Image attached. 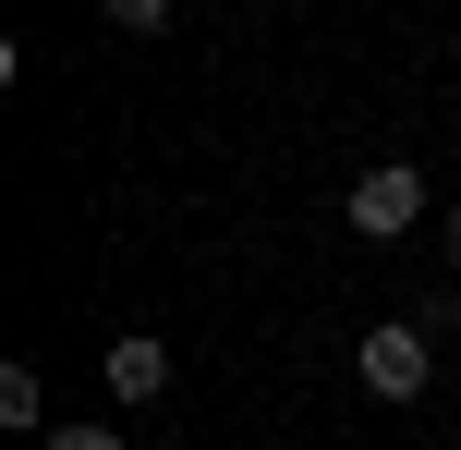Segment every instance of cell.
Wrapping results in <instances>:
<instances>
[{
  "mask_svg": "<svg viewBox=\"0 0 461 450\" xmlns=\"http://www.w3.org/2000/svg\"><path fill=\"white\" fill-rule=\"evenodd\" d=\"M425 378H438V329H425V317L365 329V390L376 402H425Z\"/></svg>",
  "mask_w": 461,
  "mask_h": 450,
  "instance_id": "6da1fadb",
  "label": "cell"
},
{
  "mask_svg": "<svg viewBox=\"0 0 461 450\" xmlns=\"http://www.w3.org/2000/svg\"><path fill=\"white\" fill-rule=\"evenodd\" d=\"M413 219H425V170L413 159H376L365 183H352V232H365V243H401Z\"/></svg>",
  "mask_w": 461,
  "mask_h": 450,
  "instance_id": "7a4b0ae2",
  "label": "cell"
},
{
  "mask_svg": "<svg viewBox=\"0 0 461 450\" xmlns=\"http://www.w3.org/2000/svg\"><path fill=\"white\" fill-rule=\"evenodd\" d=\"M158 390H170V341H110V402H158Z\"/></svg>",
  "mask_w": 461,
  "mask_h": 450,
  "instance_id": "3957f363",
  "label": "cell"
},
{
  "mask_svg": "<svg viewBox=\"0 0 461 450\" xmlns=\"http://www.w3.org/2000/svg\"><path fill=\"white\" fill-rule=\"evenodd\" d=\"M37 414H49L37 402V365H13V378H0V427H37Z\"/></svg>",
  "mask_w": 461,
  "mask_h": 450,
  "instance_id": "277c9868",
  "label": "cell"
},
{
  "mask_svg": "<svg viewBox=\"0 0 461 450\" xmlns=\"http://www.w3.org/2000/svg\"><path fill=\"white\" fill-rule=\"evenodd\" d=\"M97 13H110V24H134V37H158V24H170V0H97Z\"/></svg>",
  "mask_w": 461,
  "mask_h": 450,
  "instance_id": "5b68a950",
  "label": "cell"
},
{
  "mask_svg": "<svg viewBox=\"0 0 461 450\" xmlns=\"http://www.w3.org/2000/svg\"><path fill=\"white\" fill-rule=\"evenodd\" d=\"M449 268H461V207H449Z\"/></svg>",
  "mask_w": 461,
  "mask_h": 450,
  "instance_id": "8992f818",
  "label": "cell"
}]
</instances>
